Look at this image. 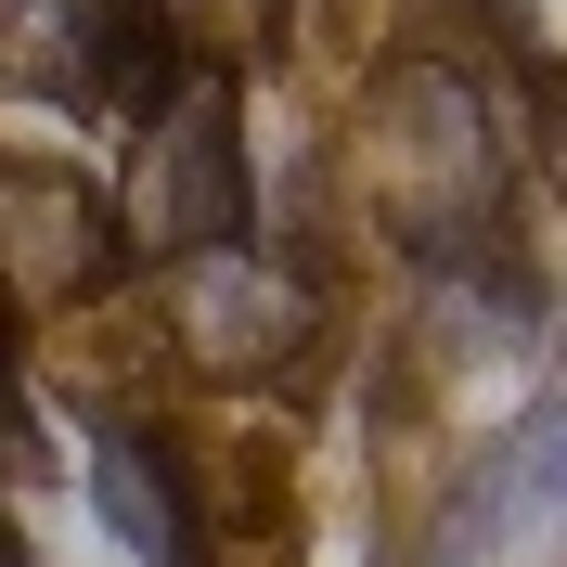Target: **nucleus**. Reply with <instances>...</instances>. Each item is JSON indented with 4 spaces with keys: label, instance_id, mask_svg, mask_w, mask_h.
Instances as JSON below:
<instances>
[{
    "label": "nucleus",
    "instance_id": "obj_3",
    "mask_svg": "<svg viewBox=\"0 0 567 567\" xmlns=\"http://www.w3.org/2000/svg\"><path fill=\"white\" fill-rule=\"evenodd\" d=\"M91 503H104V529L130 542V567H194V516H181V477H168L155 439L91 425Z\"/></svg>",
    "mask_w": 567,
    "mask_h": 567
},
{
    "label": "nucleus",
    "instance_id": "obj_4",
    "mask_svg": "<svg viewBox=\"0 0 567 567\" xmlns=\"http://www.w3.org/2000/svg\"><path fill=\"white\" fill-rule=\"evenodd\" d=\"M0 13H65V52H78V27H91V0H0Z\"/></svg>",
    "mask_w": 567,
    "mask_h": 567
},
{
    "label": "nucleus",
    "instance_id": "obj_2",
    "mask_svg": "<svg viewBox=\"0 0 567 567\" xmlns=\"http://www.w3.org/2000/svg\"><path fill=\"white\" fill-rule=\"evenodd\" d=\"M181 336H194L219 374H258V361H284L297 336H310V297H297L271 258L207 246V258H181Z\"/></svg>",
    "mask_w": 567,
    "mask_h": 567
},
{
    "label": "nucleus",
    "instance_id": "obj_1",
    "mask_svg": "<svg viewBox=\"0 0 567 567\" xmlns=\"http://www.w3.org/2000/svg\"><path fill=\"white\" fill-rule=\"evenodd\" d=\"M155 168H168V181H142L155 246L207 258V246L246 233V155H233V91H219V78H194V91L155 104Z\"/></svg>",
    "mask_w": 567,
    "mask_h": 567
}]
</instances>
